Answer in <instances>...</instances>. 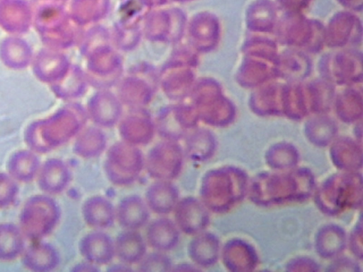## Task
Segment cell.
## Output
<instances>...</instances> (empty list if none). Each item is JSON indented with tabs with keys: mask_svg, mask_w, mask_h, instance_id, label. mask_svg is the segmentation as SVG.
Masks as SVG:
<instances>
[{
	"mask_svg": "<svg viewBox=\"0 0 363 272\" xmlns=\"http://www.w3.org/2000/svg\"><path fill=\"white\" fill-rule=\"evenodd\" d=\"M60 208L49 195H35L25 203L19 217V227L31 241H40L50 234L57 225Z\"/></svg>",
	"mask_w": 363,
	"mask_h": 272,
	"instance_id": "1",
	"label": "cell"
},
{
	"mask_svg": "<svg viewBox=\"0 0 363 272\" xmlns=\"http://www.w3.org/2000/svg\"><path fill=\"white\" fill-rule=\"evenodd\" d=\"M145 167V156L138 146L125 141L111 146L106 153L104 170L108 180L117 186L135 183Z\"/></svg>",
	"mask_w": 363,
	"mask_h": 272,
	"instance_id": "2",
	"label": "cell"
},
{
	"mask_svg": "<svg viewBox=\"0 0 363 272\" xmlns=\"http://www.w3.org/2000/svg\"><path fill=\"white\" fill-rule=\"evenodd\" d=\"M184 157V149L176 141L166 140L147 152L144 169L155 180L172 181L180 175Z\"/></svg>",
	"mask_w": 363,
	"mask_h": 272,
	"instance_id": "3",
	"label": "cell"
},
{
	"mask_svg": "<svg viewBox=\"0 0 363 272\" xmlns=\"http://www.w3.org/2000/svg\"><path fill=\"white\" fill-rule=\"evenodd\" d=\"M174 221L181 232L195 235L207 227L208 214L204 204L194 196L180 198L174 210Z\"/></svg>",
	"mask_w": 363,
	"mask_h": 272,
	"instance_id": "4",
	"label": "cell"
},
{
	"mask_svg": "<svg viewBox=\"0 0 363 272\" xmlns=\"http://www.w3.org/2000/svg\"><path fill=\"white\" fill-rule=\"evenodd\" d=\"M79 251L84 260L98 266L109 264L115 257L113 240L99 230L89 232L82 237Z\"/></svg>",
	"mask_w": 363,
	"mask_h": 272,
	"instance_id": "5",
	"label": "cell"
},
{
	"mask_svg": "<svg viewBox=\"0 0 363 272\" xmlns=\"http://www.w3.org/2000/svg\"><path fill=\"white\" fill-rule=\"evenodd\" d=\"M67 164L57 158H51L40 165L37 175L39 188L48 195L62 193L71 181Z\"/></svg>",
	"mask_w": 363,
	"mask_h": 272,
	"instance_id": "6",
	"label": "cell"
},
{
	"mask_svg": "<svg viewBox=\"0 0 363 272\" xmlns=\"http://www.w3.org/2000/svg\"><path fill=\"white\" fill-rule=\"evenodd\" d=\"M150 212L143 198L135 194L128 195L116 207V221L123 230H138L149 222Z\"/></svg>",
	"mask_w": 363,
	"mask_h": 272,
	"instance_id": "7",
	"label": "cell"
},
{
	"mask_svg": "<svg viewBox=\"0 0 363 272\" xmlns=\"http://www.w3.org/2000/svg\"><path fill=\"white\" fill-rule=\"evenodd\" d=\"M180 232L174 220L162 216L147 224L145 240L152 249L167 252L178 245Z\"/></svg>",
	"mask_w": 363,
	"mask_h": 272,
	"instance_id": "8",
	"label": "cell"
},
{
	"mask_svg": "<svg viewBox=\"0 0 363 272\" xmlns=\"http://www.w3.org/2000/svg\"><path fill=\"white\" fill-rule=\"evenodd\" d=\"M179 198L177 187L171 181L155 180L146 189L145 201L150 210L164 216L173 212Z\"/></svg>",
	"mask_w": 363,
	"mask_h": 272,
	"instance_id": "9",
	"label": "cell"
},
{
	"mask_svg": "<svg viewBox=\"0 0 363 272\" xmlns=\"http://www.w3.org/2000/svg\"><path fill=\"white\" fill-rule=\"evenodd\" d=\"M85 223L94 230L111 227L116 221V208L105 196L95 195L86 198L82 206Z\"/></svg>",
	"mask_w": 363,
	"mask_h": 272,
	"instance_id": "10",
	"label": "cell"
},
{
	"mask_svg": "<svg viewBox=\"0 0 363 272\" xmlns=\"http://www.w3.org/2000/svg\"><path fill=\"white\" fill-rule=\"evenodd\" d=\"M115 256L126 264H137L147 253V242L138 230H123L116 237Z\"/></svg>",
	"mask_w": 363,
	"mask_h": 272,
	"instance_id": "11",
	"label": "cell"
},
{
	"mask_svg": "<svg viewBox=\"0 0 363 272\" xmlns=\"http://www.w3.org/2000/svg\"><path fill=\"white\" fill-rule=\"evenodd\" d=\"M22 264L27 269L35 272H49L59 264L60 256L51 244L40 241L34 242L24 249Z\"/></svg>",
	"mask_w": 363,
	"mask_h": 272,
	"instance_id": "12",
	"label": "cell"
},
{
	"mask_svg": "<svg viewBox=\"0 0 363 272\" xmlns=\"http://www.w3.org/2000/svg\"><path fill=\"white\" fill-rule=\"evenodd\" d=\"M40 165L36 153L18 151L11 155L8 161V174L16 181L30 182L37 177Z\"/></svg>",
	"mask_w": 363,
	"mask_h": 272,
	"instance_id": "13",
	"label": "cell"
},
{
	"mask_svg": "<svg viewBox=\"0 0 363 272\" xmlns=\"http://www.w3.org/2000/svg\"><path fill=\"white\" fill-rule=\"evenodd\" d=\"M218 244L216 238L207 232H199L189 242L187 254L198 267H207L216 260Z\"/></svg>",
	"mask_w": 363,
	"mask_h": 272,
	"instance_id": "14",
	"label": "cell"
},
{
	"mask_svg": "<svg viewBox=\"0 0 363 272\" xmlns=\"http://www.w3.org/2000/svg\"><path fill=\"white\" fill-rule=\"evenodd\" d=\"M24 239L19 227L12 223L0 225V261H11L21 256Z\"/></svg>",
	"mask_w": 363,
	"mask_h": 272,
	"instance_id": "15",
	"label": "cell"
},
{
	"mask_svg": "<svg viewBox=\"0 0 363 272\" xmlns=\"http://www.w3.org/2000/svg\"><path fill=\"white\" fill-rule=\"evenodd\" d=\"M121 133L125 142L135 146L145 145L151 141L153 128L147 118L132 115L122 123Z\"/></svg>",
	"mask_w": 363,
	"mask_h": 272,
	"instance_id": "16",
	"label": "cell"
},
{
	"mask_svg": "<svg viewBox=\"0 0 363 272\" xmlns=\"http://www.w3.org/2000/svg\"><path fill=\"white\" fill-rule=\"evenodd\" d=\"M106 147L104 134L99 130L91 128L83 133L74 145V154L83 159H94L101 156Z\"/></svg>",
	"mask_w": 363,
	"mask_h": 272,
	"instance_id": "17",
	"label": "cell"
},
{
	"mask_svg": "<svg viewBox=\"0 0 363 272\" xmlns=\"http://www.w3.org/2000/svg\"><path fill=\"white\" fill-rule=\"evenodd\" d=\"M213 144L211 138L202 132H197L186 140L185 157L194 162H203L213 154Z\"/></svg>",
	"mask_w": 363,
	"mask_h": 272,
	"instance_id": "18",
	"label": "cell"
},
{
	"mask_svg": "<svg viewBox=\"0 0 363 272\" xmlns=\"http://www.w3.org/2000/svg\"><path fill=\"white\" fill-rule=\"evenodd\" d=\"M173 264L165 252L155 251L146 253L137 264V270L142 272L172 271Z\"/></svg>",
	"mask_w": 363,
	"mask_h": 272,
	"instance_id": "19",
	"label": "cell"
},
{
	"mask_svg": "<svg viewBox=\"0 0 363 272\" xmlns=\"http://www.w3.org/2000/svg\"><path fill=\"white\" fill-rule=\"evenodd\" d=\"M16 182L9 174L0 173V209L6 208L15 202L18 193Z\"/></svg>",
	"mask_w": 363,
	"mask_h": 272,
	"instance_id": "20",
	"label": "cell"
},
{
	"mask_svg": "<svg viewBox=\"0 0 363 272\" xmlns=\"http://www.w3.org/2000/svg\"><path fill=\"white\" fill-rule=\"evenodd\" d=\"M72 271L79 272H98L100 271V268L99 266L88 261L84 260L83 261L74 265L72 268Z\"/></svg>",
	"mask_w": 363,
	"mask_h": 272,
	"instance_id": "21",
	"label": "cell"
},
{
	"mask_svg": "<svg viewBox=\"0 0 363 272\" xmlns=\"http://www.w3.org/2000/svg\"><path fill=\"white\" fill-rule=\"evenodd\" d=\"M197 266L187 262H182L176 265H173L172 271H196Z\"/></svg>",
	"mask_w": 363,
	"mask_h": 272,
	"instance_id": "22",
	"label": "cell"
},
{
	"mask_svg": "<svg viewBox=\"0 0 363 272\" xmlns=\"http://www.w3.org/2000/svg\"><path fill=\"white\" fill-rule=\"evenodd\" d=\"M108 271H133L130 265L121 261V263L114 264L108 266Z\"/></svg>",
	"mask_w": 363,
	"mask_h": 272,
	"instance_id": "23",
	"label": "cell"
}]
</instances>
